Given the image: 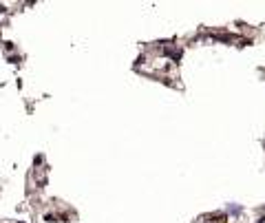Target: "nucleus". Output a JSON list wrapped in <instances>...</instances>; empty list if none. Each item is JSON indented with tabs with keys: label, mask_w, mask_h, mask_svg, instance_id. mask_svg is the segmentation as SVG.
Returning <instances> with one entry per match:
<instances>
[{
	"label": "nucleus",
	"mask_w": 265,
	"mask_h": 223,
	"mask_svg": "<svg viewBox=\"0 0 265 223\" xmlns=\"http://www.w3.org/2000/svg\"><path fill=\"white\" fill-rule=\"evenodd\" d=\"M225 221H228L225 214H214V216H208L206 219V223H225Z\"/></svg>",
	"instance_id": "obj_1"
}]
</instances>
